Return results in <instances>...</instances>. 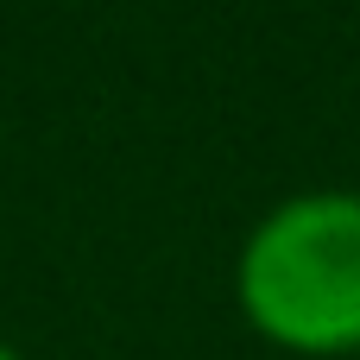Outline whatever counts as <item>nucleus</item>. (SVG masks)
<instances>
[{
	"label": "nucleus",
	"mask_w": 360,
	"mask_h": 360,
	"mask_svg": "<svg viewBox=\"0 0 360 360\" xmlns=\"http://www.w3.org/2000/svg\"><path fill=\"white\" fill-rule=\"evenodd\" d=\"M247 323L291 354L360 348V190H297L253 221L234 259Z\"/></svg>",
	"instance_id": "f257e3e1"
},
{
	"label": "nucleus",
	"mask_w": 360,
	"mask_h": 360,
	"mask_svg": "<svg viewBox=\"0 0 360 360\" xmlns=\"http://www.w3.org/2000/svg\"><path fill=\"white\" fill-rule=\"evenodd\" d=\"M0 360H25V354H19V348H13V342H0Z\"/></svg>",
	"instance_id": "f03ea898"
}]
</instances>
